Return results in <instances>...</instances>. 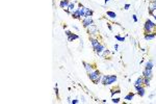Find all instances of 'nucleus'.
<instances>
[{"label":"nucleus","mask_w":156,"mask_h":104,"mask_svg":"<svg viewBox=\"0 0 156 104\" xmlns=\"http://www.w3.org/2000/svg\"><path fill=\"white\" fill-rule=\"evenodd\" d=\"M156 31V23H154L152 20L148 19L144 23V33H150V32Z\"/></svg>","instance_id":"nucleus-1"},{"label":"nucleus","mask_w":156,"mask_h":104,"mask_svg":"<svg viewBox=\"0 0 156 104\" xmlns=\"http://www.w3.org/2000/svg\"><path fill=\"white\" fill-rule=\"evenodd\" d=\"M102 76L103 75L101 74V72H100L99 70H97V69H95L94 71H92L91 73H88V78H90L95 84H98V83L101 81Z\"/></svg>","instance_id":"nucleus-2"},{"label":"nucleus","mask_w":156,"mask_h":104,"mask_svg":"<svg viewBox=\"0 0 156 104\" xmlns=\"http://www.w3.org/2000/svg\"><path fill=\"white\" fill-rule=\"evenodd\" d=\"M94 24V20H93L92 17H84L82 19V26L84 28H87L88 26Z\"/></svg>","instance_id":"nucleus-3"},{"label":"nucleus","mask_w":156,"mask_h":104,"mask_svg":"<svg viewBox=\"0 0 156 104\" xmlns=\"http://www.w3.org/2000/svg\"><path fill=\"white\" fill-rule=\"evenodd\" d=\"M106 49H107V48L105 47V45H103V44L100 43L96 48H94V51H95V53H97L98 55H102V53L105 51Z\"/></svg>","instance_id":"nucleus-4"},{"label":"nucleus","mask_w":156,"mask_h":104,"mask_svg":"<svg viewBox=\"0 0 156 104\" xmlns=\"http://www.w3.org/2000/svg\"><path fill=\"white\" fill-rule=\"evenodd\" d=\"M134 89L137 92V95L139 97H144L146 95L145 92V85H134Z\"/></svg>","instance_id":"nucleus-5"},{"label":"nucleus","mask_w":156,"mask_h":104,"mask_svg":"<svg viewBox=\"0 0 156 104\" xmlns=\"http://www.w3.org/2000/svg\"><path fill=\"white\" fill-rule=\"evenodd\" d=\"M143 77L144 78H149V79H152L153 77V72H152V69H146L143 71Z\"/></svg>","instance_id":"nucleus-6"},{"label":"nucleus","mask_w":156,"mask_h":104,"mask_svg":"<svg viewBox=\"0 0 156 104\" xmlns=\"http://www.w3.org/2000/svg\"><path fill=\"white\" fill-rule=\"evenodd\" d=\"M87 29L88 34H91V36H92V34H98V28H97V26L95 24L88 26Z\"/></svg>","instance_id":"nucleus-7"},{"label":"nucleus","mask_w":156,"mask_h":104,"mask_svg":"<svg viewBox=\"0 0 156 104\" xmlns=\"http://www.w3.org/2000/svg\"><path fill=\"white\" fill-rule=\"evenodd\" d=\"M75 11H76V8H75V4H74V2H70L68 8H67V10H65V11H66L68 15H72V14H73Z\"/></svg>","instance_id":"nucleus-8"},{"label":"nucleus","mask_w":156,"mask_h":104,"mask_svg":"<svg viewBox=\"0 0 156 104\" xmlns=\"http://www.w3.org/2000/svg\"><path fill=\"white\" fill-rule=\"evenodd\" d=\"M117 75H108L107 76V85L113 84V83L117 82Z\"/></svg>","instance_id":"nucleus-9"},{"label":"nucleus","mask_w":156,"mask_h":104,"mask_svg":"<svg viewBox=\"0 0 156 104\" xmlns=\"http://www.w3.org/2000/svg\"><path fill=\"white\" fill-rule=\"evenodd\" d=\"M144 38H145L146 41H152V40H154V39L156 38V31L155 32H150V33H145Z\"/></svg>","instance_id":"nucleus-10"},{"label":"nucleus","mask_w":156,"mask_h":104,"mask_svg":"<svg viewBox=\"0 0 156 104\" xmlns=\"http://www.w3.org/2000/svg\"><path fill=\"white\" fill-rule=\"evenodd\" d=\"M83 66H84V69H85V71H87V74H88V73H91L92 71H94V70H95L92 64H88V62L83 61Z\"/></svg>","instance_id":"nucleus-11"},{"label":"nucleus","mask_w":156,"mask_h":104,"mask_svg":"<svg viewBox=\"0 0 156 104\" xmlns=\"http://www.w3.org/2000/svg\"><path fill=\"white\" fill-rule=\"evenodd\" d=\"M69 4H70V0H62V1L59 2V6H60V8H62L64 11L68 8Z\"/></svg>","instance_id":"nucleus-12"},{"label":"nucleus","mask_w":156,"mask_h":104,"mask_svg":"<svg viewBox=\"0 0 156 104\" xmlns=\"http://www.w3.org/2000/svg\"><path fill=\"white\" fill-rule=\"evenodd\" d=\"M148 11H149V14H150V15H152V14L154 13L156 11V2H150V3H149Z\"/></svg>","instance_id":"nucleus-13"},{"label":"nucleus","mask_w":156,"mask_h":104,"mask_svg":"<svg viewBox=\"0 0 156 104\" xmlns=\"http://www.w3.org/2000/svg\"><path fill=\"white\" fill-rule=\"evenodd\" d=\"M90 41H91V44H92L93 48H96L97 46L100 44V41L96 38H90Z\"/></svg>","instance_id":"nucleus-14"},{"label":"nucleus","mask_w":156,"mask_h":104,"mask_svg":"<svg viewBox=\"0 0 156 104\" xmlns=\"http://www.w3.org/2000/svg\"><path fill=\"white\" fill-rule=\"evenodd\" d=\"M106 16H107L108 18H110V19H113V20L117 18V14H116L115 11H106Z\"/></svg>","instance_id":"nucleus-15"},{"label":"nucleus","mask_w":156,"mask_h":104,"mask_svg":"<svg viewBox=\"0 0 156 104\" xmlns=\"http://www.w3.org/2000/svg\"><path fill=\"white\" fill-rule=\"evenodd\" d=\"M72 17H73V19H77V20H81V16H80V14H79V11H78V8H76V11H74L73 14H72Z\"/></svg>","instance_id":"nucleus-16"},{"label":"nucleus","mask_w":156,"mask_h":104,"mask_svg":"<svg viewBox=\"0 0 156 104\" xmlns=\"http://www.w3.org/2000/svg\"><path fill=\"white\" fill-rule=\"evenodd\" d=\"M153 67H154V61H152V59H149L148 61L146 62V69H153Z\"/></svg>","instance_id":"nucleus-17"},{"label":"nucleus","mask_w":156,"mask_h":104,"mask_svg":"<svg viewBox=\"0 0 156 104\" xmlns=\"http://www.w3.org/2000/svg\"><path fill=\"white\" fill-rule=\"evenodd\" d=\"M79 39V36L78 34H76V33H72L70 36H68V41L69 42H73L74 40H78Z\"/></svg>","instance_id":"nucleus-18"},{"label":"nucleus","mask_w":156,"mask_h":104,"mask_svg":"<svg viewBox=\"0 0 156 104\" xmlns=\"http://www.w3.org/2000/svg\"><path fill=\"white\" fill-rule=\"evenodd\" d=\"M133 97H134V93H128L126 96L124 97V100H126V101H131L132 99H133Z\"/></svg>","instance_id":"nucleus-19"},{"label":"nucleus","mask_w":156,"mask_h":104,"mask_svg":"<svg viewBox=\"0 0 156 104\" xmlns=\"http://www.w3.org/2000/svg\"><path fill=\"white\" fill-rule=\"evenodd\" d=\"M121 93V89L119 86H116L115 89L111 90V97H113L116 94H120Z\"/></svg>","instance_id":"nucleus-20"},{"label":"nucleus","mask_w":156,"mask_h":104,"mask_svg":"<svg viewBox=\"0 0 156 104\" xmlns=\"http://www.w3.org/2000/svg\"><path fill=\"white\" fill-rule=\"evenodd\" d=\"M134 85H144V77H138L134 82Z\"/></svg>","instance_id":"nucleus-21"},{"label":"nucleus","mask_w":156,"mask_h":104,"mask_svg":"<svg viewBox=\"0 0 156 104\" xmlns=\"http://www.w3.org/2000/svg\"><path fill=\"white\" fill-rule=\"evenodd\" d=\"M107 76L108 75H103L102 76V80H101V83L105 86V85H107Z\"/></svg>","instance_id":"nucleus-22"},{"label":"nucleus","mask_w":156,"mask_h":104,"mask_svg":"<svg viewBox=\"0 0 156 104\" xmlns=\"http://www.w3.org/2000/svg\"><path fill=\"white\" fill-rule=\"evenodd\" d=\"M93 14H94V11L91 10V8H87V14H85V17H93Z\"/></svg>","instance_id":"nucleus-23"},{"label":"nucleus","mask_w":156,"mask_h":104,"mask_svg":"<svg viewBox=\"0 0 156 104\" xmlns=\"http://www.w3.org/2000/svg\"><path fill=\"white\" fill-rule=\"evenodd\" d=\"M115 38L117 39V40H118L119 42H124V41H125V38H124V36H121L120 34H116Z\"/></svg>","instance_id":"nucleus-24"},{"label":"nucleus","mask_w":156,"mask_h":104,"mask_svg":"<svg viewBox=\"0 0 156 104\" xmlns=\"http://www.w3.org/2000/svg\"><path fill=\"white\" fill-rule=\"evenodd\" d=\"M150 80L151 79H149V78H144V85L145 86H149L150 85Z\"/></svg>","instance_id":"nucleus-25"},{"label":"nucleus","mask_w":156,"mask_h":104,"mask_svg":"<svg viewBox=\"0 0 156 104\" xmlns=\"http://www.w3.org/2000/svg\"><path fill=\"white\" fill-rule=\"evenodd\" d=\"M55 94H56V97L59 99V93H58V89H57V83H55Z\"/></svg>","instance_id":"nucleus-26"},{"label":"nucleus","mask_w":156,"mask_h":104,"mask_svg":"<svg viewBox=\"0 0 156 104\" xmlns=\"http://www.w3.org/2000/svg\"><path fill=\"white\" fill-rule=\"evenodd\" d=\"M111 102H112V103H120V98H113V97H112Z\"/></svg>","instance_id":"nucleus-27"},{"label":"nucleus","mask_w":156,"mask_h":104,"mask_svg":"<svg viewBox=\"0 0 156 104\" xmlns=\"http://www.w3.org/2000/svg\"><path fill=\"white\" fill-rule=\"evenodd\" d=\"M130 6H131V5H130V4L129 3H127V4H125V5H124V10H129V8H130Z\"/></svg>","instance_id":"nucleus-28"},{"label":"nucleus","mask_w":156,"mask_h":104,"mask_svg":"<svg viewBox=\"0 0 156 104\" xmlns=\"http://www.w3.org/2000/svg\"><path fill=\"white\" fill-rule=\"evenodd\" d=\"M71 103L72 104H77V103H79V100H78V99H74V100L71 101Z\"/></svg>","instance_id":"nucleus-29"},{"label":"nucleus","mask_w":156,"mask_h":104,"mask_svg":"<svg viewBox=\"0 0 156 104\" xmlns=\"http://www.w3.org/2000/svg\"><path fill=\"white\" fill-rule=\"evenodd\" d=\"M65 33H66V36H70L72 34V32L70 31V30H66V31H65Z\"/></svg>","instance_id":"nucleus-30"},{"label":"nucleus","mask_w":156,"mask_h":104,"mask_svg":"<svg viewBox=\"0 0 156 104\" xmlns=\"http://www.w3.org/2000/svg\"><path fill=\"white\" fill-rule=\"evenodd\" d=\"M132 18H133V21H134V22H137V21H138V19H137V16H136V15H133V16H132Z\"/></svg>","instance_id":"nucleus-31"},{"label":"nucleus","mask_w":156,"mask_h":104,"mask_svg":"<svg viewBox=\"0 0 156 104\" xmlns=\"http://www.w3.org/2000/svg\"><path fill=\"white\" fill-rule=\"evenodd\" d=\"M107 27H108V29L110 31H112V26H111V24H107Z\"/></svg>","instance_id":"nucleus-32"},{"label":"nucleus","mask_w":156,"mask_h":104,"mask_svg":"<svg viewBox=\"0 0 156 104\" xmlns=\"http://www.w3.org/2000/svg\"><path fill=\"white\" fill-rule=\"evenodd\" d=\"M113 48H115V51H118V48H119V45H118V44H116V45H115V47H113Z\"/></svg>","instance_id":"nucleus-33"},{"label":"nucleus","mask_w":156,"mask_h":104,"mask_svg":"<svg viewBox=\"0 0 156 104\" xmlns=\"http://www.w3.org/2000/svg\"><path fill=\"white\" fill-rule=\"evenodd\" d=\"M149 2H156V0H149Z\"/></svg>","instance_id":"nucleus-34"},{"label":"nucleus","mask_w":156,"mask_h":104,"mask_svg":"<svg viewBox=\"0 0 156 104\" xmlns=\"http://www.w3.org/2000/svg\"><path fill=\"white\" fill-rule=\"evenodd\" d=\"M152 17H153V18H154V20H156V15H153V16H152Z\"/></svg>","instance_id":"nucleus-35"},{"label":"nucleus","mask_w":156,"mask_h":104,"mask_svg":"<svg viewBox=\"0 0 156 104\" xmlns=\"http://www.w3.org/2000/svg\"><path fill=\"white\" fill-rule=\"evenodd\" d=\"M110 0H105V3H107V2H109Z\"/></svg>","instance_id":"nucleus-36"}]
</instances>
